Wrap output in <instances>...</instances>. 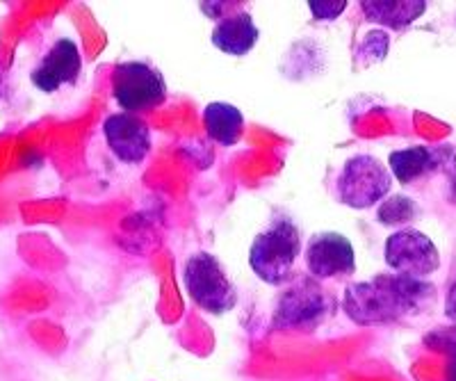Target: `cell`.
Returning a JSON list of instances; mask_svg holds the SVG:
<instances>
[{
    "label": "cell",
    "instance_id": "6da1fadb",
    "mask_svg": "<svg viewBox=\"0 0 456 381\" xmlns=\"http://www.w3.org/2000/svg\"><path fill=\"white\" fill-rule=\"evenodd\" d=\"M434 295L436 288L425 279L379 274L370 281L349 283L342 295V311L361 327L390 324L420 313Z\"/></svg>",
    "mask_w": 456,
    "mask_h": 381
},
{
    "label": "cell",
    "instance_id": "7a4b0ae2",
    "mask_svg": "<svg viewBox=\"0 0 456 381\" xmlns=\"http://www.w3.org/2000/svg\"><path fill=\"white\" fill-rule=\"evenodd\" d=\"M301 254V233L288 217H276L256 235L249 249V265L267 286H285L292 281L295 263Z\"/></svg>",
    "mask_w": 456,
    "mask_h": 381
},
{
    "label": "cell",
    "instance_id": "3957f363",
    "mask_svg": "<svg viewBox=\"0 0 456 381\" xmlns=\"http://www.w3.org/2000/svg\"><path fill=\"white\" fill-rule=\"evenodd\" d=\"M183 281L187 295L206 313L224 315L233 311L238 304V288L231 281L222 263L208 251H199L187 258Z\"/></svg>",
    "mask_w": 456,
    "mask_h": 381
},
{
    "label": "cell",
    "instance_id": "277c9868",
    "mask_svg": "<svg viewBox=\"0 0 456 381\" xmlns=\"http://www.w3.org/2000/svg\"><path fill=\"white\" fill-rule=\"evenodd\" d=\"M393 188V174L384 162L368 153H358L342 165L336 181V197L354 210H368L384 201Z\"/></svg>",
    "mask_w": 456,
    "mask_h": 381
},
{
    "label": "cell",
    "instance_id": "5b68a950",
    "mask_svg": "<svg viewBox=\"0 0 456 381\" xmlns=\"http://www.w3.org/2000/svg\"><path fill=\"white\" fill-rule=\"evenodd\" d=\"M333 299L313 277H299L279 297L272 315L274 331L313 329L331 313Z\"/></svg>",
    "mask_w": 456,
    "mask_h": 381
},
{
    "label": "cell",
    "instance_id": "8992f818",
    "mask_svg": "<svg viewBox=\"0 0 456 381\" xmlns=\"http://www.w3.org/2000/svg\"><path fill=\"white\" fill-rule=\"evenodd\" d=\"M112 96L128 115L156 110L167 101V83L149 62H119L112 69Z\"/></svg>",
    "mask_w": 456,
    "mask_h": 381
},
{
    "label": "cell",
    "instance_id": "52a82bcc",
    "mask_svg": "<svg viewBox=\"0 0 456 381\" xmlns=\"http://www.w3.org/2000/svg\"><path fill=\"white\" fill-rule=\"evenodd\" d=\"M386 263L395 274L411 279L431 277L441 267V254L429 235L418 229L395 231L386 240Z\"/></svg>",
    "mask_w": 456,
    "mask_h": 381
},
{
    "label": "cell",
    "instance_id": "ba28073f",
    "mask_svg": "<svg viewBox=\"0 0 456 381\" xmlns=\"http://www.w3.org/2000/svg\"><path fill=\"white\" fill-rule=\"evenodd\" d=\"M306 267L313 279H349L356 274V254L342 233H315L306 247Z\"/></svg>",
    "mask_w": 456,
    "mask_h": 381
},
{
    "label": "cell",
    "instance_id": "9c48e42d",
    "mask_svg": "<svg viewBox=\"0 0 456 381\" xmlns=\"http://www.w3.org/2000/svg\"><path fill=\"white\" fill-rule=\"evenodd\" d=\"M103 135L114 158L126 165H140L151 153V128L137 115H110L103 124Z\"/></svg>",
    "mask_w": 456,
    "mask_h": 381
},
{
    "label": "cell",
    "instance_id": "30bf717a",
    "mask_svg": "<svg viewBox=\"0 0 456 381\" xmlns=\"http://www.w3.org/2000/svg\"><path fill=\"white\" fill-rule=\"evenodd\" d=\"M80 69H83V58H80L78 46H76V42L64 37L53 44L39 67L32 71L30 80L39 92L55 94L57 89L78 83Z\"/></svg>",
    "mask_w": 456,
    "mask_h": 381
},
{
    "label": "cell",
    "instance_id": "8fae6325",
    "mask_svg": "<svg viewBox=\"0 0 456 381\" xmlns=\"http://www.w3.org/2000/svg\"><path fill=\"white\" fill-rule=\"evenodd\" d=\"M388 165L397 183L409 185L418 178L431 176L438 169L450 174L456 172V156L452 147H411L390 153Z\"/></svg>",
    "mask_w": 456,
    "mask_h": 381
},
{
    "label": "cell",
    "instance_id": "7c38bea8",
    "mask_svg": "<svg viewBox=\"0 0 456 381\" xmlns=\"http://www.w3.org/2000/svg\"><path fill=\"white\" fill-rule=\"evenodd\" d=\"M258 26L254 23L249 12L242 10L217 21L213 35H210V42H213V46L217 51L226 53V55L244 58L247 53L254 51V46L258 44Z\"/></svg>",
    "mask_w": 456,
    "mask_h": 381
},
{
    "label": "cell",
    "instance_id": "4fadbf2b",
    "mask_svg": "<svg viewBox=\"0 0 456 381\" xmlns=\"http://www.w3.org/2000/svg\"><path fill=\"white\" fill-rule=\"evenodd\" d=\"M365 19L379 26L404 30L427 12V0H361Z\"/></svg>",
    "mask_w": 456,
    "mask_h": 381
},
{
    "label": "cell",
    "instance_id": "5bb4252c",
    "mask_svg": "<svg viewBox=\"0 0 456 381\" xmlns=\"http://www.w3.org/2000/svg\"><path fill=\"white\" fill-rule=\"evenodd\" d=\"M203 126L210 140H215L222 147H233L242 140L244 115L240 108L231 103H210L203 110Z\"/></svg>",
    "mask_w": 456,
    "mask_h": 381
},
{
    "label": "cell",
    "instance_id": "9a60e30c",
    "mask_svg": "<svg viewBox=\"0 0 456 381\" xmlns=\"http://www.w3.org/2000/svg\"><path fill=\"white\" fill-rule=\"evenodd\" d=\"M418 215H420V206L415 204L413 199L404 197V194H393L379 206L377 220L384 226H399L415 222Z\"/></svg>",
    "mask_w": 456,
    "mask_h": 381
},
{
    "label": "cell",
    "instance_id": "2e32d148",
    "mask_svg": "<svg viewBox=\"0 0 456 381\" xmlns=\"http://www.w3.org/2000/svg\"><path fill=\"white\" fill-rule=\"evenodd\" d=\"M388 48H390V35L386 30H370L358 48L354 51V67L363 69L370 67V64H379L384 62V58L388 55Z\"/></svg>",
    "mask_w": 456,
    "mask_h": 381
},
{
    "label": "cell",
    "instance_id": "e0dca14e",
    "mask_svg": "<svg viewBox=\"0 0 456 381\" xmlns=\"http://www.w3.org/2000/svg\"><path fill=\"white\" fill-rule=\"evenodd\" d=\"M427 343L436 345L447 354V381H456V327L447 331H436Z\"/></svg>",
    "mask_w": 456,
    "mask_h": 381
},
{
    "label": "cell",
    "instance_id": "ac0fdd59",
    "mask_svg": "<svg viewBox=\"0 0 456 381\" xmlns=\"http://www.w3.org/2000/svg\"><path fill=\"white\" fill-rule=\"evenodd\" d=\"M347 5V0H308V10L315 21H336Z\"/></svg>",
    "mask_w": 456,
    "mask_h": 381
},
{
    "label": "cell",
    "instance_id": "d6986e66",
    "mask_svg": "<svg viewBox=\"0 0 456 381\" xmlns=\"http://www.w3.org/2000/svg\"><path fill=\"white\" fill-rule=\"evenodd\" d=\"M199 5L203 14L210 16L213 21H222L235 12H242V3H199Z\"/></svg>",
    "mask_w": 456,
    "mask_h": 381
},
{
    "label": "cell",
    "instance_id": "ffe728a7",
    "mask_svg": "<svg viewBox=\"0 0 456 381\" xmlns=\"http://www.w3.org/2000/svg\"><path fill=\"white\" fill-rule=\"evenodd\" d=\"M445 315L450 320H454L456 322V281L452 283L450 293H447V302H445Z\"/></svg>",
    "mask_w": 456,
    "mask_h": 381
},
{
    "label": "cell",
    "instance_id": "44dd1931",
    "mask_svg": "<svg viewBox=\"0 0 456 381\" xmlns=\"http://www.w3.org/2000/svg\"><path fill=\"white\" fill-rule=\"evenodd\" d=\"M450 176H452V199L456 201V172H452Z\"/></svg>",
    "mask_w": 456,
    "mask_h": 381
},
{
    "label": "cell",
    "instance_id": "7402d4cb",
    "mask_svg": "<svg viewBox=\"0 0 456 381\" xmlns=\"http://www.w3.org/2000/svg\"><path fill=\"white\" fill-rule=\"evenodd\" d=\"M0 89H3V71H0Z\"/></svg>",
    "mask_w": 456,
    "mask_h": 381
}]
</instances>
